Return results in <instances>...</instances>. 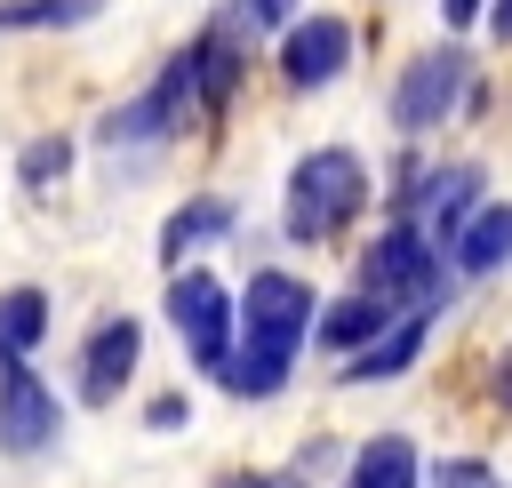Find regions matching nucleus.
I'll return each mask as SVG.
<instances>
[{
	"label": "nucleus",
	"mask_w": 512,
	"mask_h": 488,
	"mask_svg": "<svg viewBox=\"0 0 512 488\" xmlns=\"http://www.w3.org/2000/svg\"><path fill=\"white\" fill-rule=\"evenodd\" d=\"M312 288L296 272H248V296L232 304V328H240V352H224V392L232 400H272L296 368V344L312 336Z\"/></svg>",
	"instance_id": "nucleus-1"
},
{
	"label": "nucleus",
	"mask_w": 512,
	"mask_h": 488,
	"mask_svg": "<svg viewBox=\"0 0 512 488\" xmlns=\"http://www.w3.org/2000/svg\"><path fill=\"white\" fill-rule=\"evenodd\" d=\"M368 208V168H360V152H344V144H320V152H304L296 168H288V200H280V232L288 240H336L352 216Z\"/></svg>",
	"instance_id": "nucleus-2"
},
{
	"label": "nucleus",
	"mask_w": 512,
	"mask_h": 488,
	"mask_svg": "<svg viewBox=\"0 0 512 488\" xmlns=\"http://www.w3.org/2000/svg\"><path fill=\"white\" fill-rule=\"evenodd\" d=\"M200 120V104H192V72H184V48L152 72V88H136L128 104H112L104 120H96V144H128V152H152V144H176L184 128Z\"/></svg>",
	"instance_id": "nucleus-3"
},
{
	"label": "nucleus",
	"mask_w": 512,
	"mask_h": 488,
	"mask_svg": "<svg viewBox=\"0 0 512 488\" xmlns=\"http://www.w3.org/2000/svg\"><path fill=\"white\" fill-rule=\"evenodd\" d=\"M360 288L368 296H384V304H408V312H432V296H440V240L424 232V224H384L376 232V248L360 256Z\"/></svg>",
	"instance_id": "nucleus-4"
},
{
	"label": "nucleus",
	"mask_w": 512,
	"mask_h": 488,
	"mask_svg": "<svg viewBox=\"0 0 512 488\" xmlns=\"http://www.w3.org/2000/svg\"><path fill=\"white\" fill-rule=\"evenodd\" d=\"M464 80H472V56H464V48H424V56H408V72L392 80V128H400V136H432V128L464 104Z\"/></svg>",
	"instance_id": "nucleus-5"
},
{
	"label": "nucleus",
	"mask_w": 512,
	"mask_h": 488,
	"mask_svg": "<svg viewBox=\"0 0 512 488\" xmlns=\"http://www.w3.org/2000/svg\"><path fill=\"white\" fill-rule=\"evenodd\" d=\"M168 320H176L184 352L216 376L224 352H232V288H224L216 272H200V264H176V280H168Z\"/></svg>",
	"instance_id": "nucleus-6"
},
{
	"label": "nucleus",
	"mask_w": 512,
	"mask_h": 488,
	"mask_svg": "<svg viewBox=\"0 0 512 488\" xmlns=\"http://www.w3.org/2000/svg\"><path fill=\"white\" fill-rule=\"evenodd\" d=\"M56 432H64V408H56V392L32 376V360H0V448H8L16 464H32V456L56 448Z\"/></svg>",
	"instance_id": "nucleus-7"
},
{
	"label": "nucleus",
	"mask_w": 512,
	"mask_h": 488,
	"mask_svg": "<svg viewBox=\"0 0 512 488\" xmlns=\"http://www.w3.org/2000/svg\"><path fill=\"white\" fill-rule=\"evenodd\" d=\"M352 64V24L344 16H288L280 24V80L288 88H328L336 72Z\"/></svg>",
	"instance_id": "nucleus-8"
},
{
	"label": "nucleus",
	"mask_w": 512,
	"mask_h": 488,
	"mask_svg": "<svg viewBox=\"0 0 512 488\" xmlns=\"http://www.w3.org/2000/svg\"><path fill=\"white\" fill-rule=\"evenodd\" d=\"M248 32L232 24V16H216L200 40H184V72H192V104H200V120H224L232 112V88H240V72H248V48H240Z\"/></svg>",
	"instance_id": "nucleus-9"
},
{
	"label": "nucleus",
	"mask_w": 512,
	"mask_h": 488,
	"mask_svg": "<svg viewBox=\"0 0 512 488\" xmlns=\"http://www.w3.org/2000/svg\"><path fill=\"white\" fill-rule=\"evenodd\" d=\"M136 352H144V328H136L128 312L96 320L88 344H80V400H88V408H112L120 384H128V368H136Z\"/></svg>",
	"instance_id": "nucleus-10"
},
{
	"label": "nucleus",
	"mask_w": 512,
	"mask_h": 488,
	"mask_svg": "<svg viewBox=\"0 0 512 488\" xmlns=\"http://www.w3.org/2000/svg\"><path fill=\"white\" fill-rule=\"evenodd\" d=\"M472 208H480V168H432V176L400 184V216H408V224H424L440 248H448V232H456Z\"/></svg>",
	"instance_id": "nucleus-11"
},
{
	"label": "nucleus",
	"mask_w": 512,
	"mask_h": 488,
	"mask_svg": "<svg viewBox=\"0 0 512 488\" xmlns=\"http://www.w3.org/2000/svg\"><path fill=\"white\" fill-rule=\"evenodd\" d=\"M424 336H432V312H392V320L344 360V384H392V376H408L416 352H424Z\"/></svg>",
	"instance_id": "nucleus-12"
},
{
	"label": "nucleus",
	"mask_w": 512,
	"mask_h": 488,
	"mask_svg": "<svg viewBox=\"0 0 512 488\" xmlns=\"http://www.w3.org/2000/svg\"><path fill=\"white\" fill-rule=\"evenodd\" d=\"M448 256H456V272H504L512 264V200H480L456 232H448Z\"/></svg>",
	"instance_id": "nucleus-13"
},
{
	"label": "nucleus",
	"mask_w": 512,
	"mask_h": 488,
	"mask_svg": "<svg viewBox=\"0 0 512 488\" xmlns=\"http://www.w3.org/2000/svg\"><path fill=\"white\" fill-rule=\"evenodd\" d=\"M224 232H232V200L200 192V200H184V208L160 224V256H168V264H184L192 248H208V240H224Z\"/></svg>",
	"instance_id": "nucleus-14"
},
{
	"label": "nucleus",
	"mask_w": 512,
	"mask_h": 488,
	"mask_svg": "<svg viewBox=\"0 0 512 488\" xmlns=\"http://www.w3.org/2000/svg\"><path fill=\"white\" fill-rule=\"evenodd\" d=\"M384 320H392L384 296H368V288H360V296H336V304H320V344H328V352H360Z\"/></svg>",
	"instance_id": "nucleus-15"
},
{
	"label": "nucleus",
	"mask_w": 512,
	"mask_h": 488,
	"mask_svg": "<svg viewBox=\"0 0 512 488\" xmlns=\"http://www.w3.org/2000/svg\"><path fill=\"white\" fill-rule=\"evenodd\" d=\"M344 488H416V448L408 432H376L360 456H352V480Z\"/></svg>",
	"instance_id": "nucleus-16"
},
{
	"label": "nucleus",
	"mask_w": 512,
	"mask_h": 488,
	"mask_svg": "<svg viewBox=\"0 0 512 488\" xmlns=\"http://www.w3.org/2000/svg\"><path fill=\"white\" fill-rule=\"evenodd\" d=\"M48 336V296L40 288H0V360H32Z\"/></svg>",
	"instance_id": "nucleus-17"
},
{
	"label": "nucleus",
	"mask_w": 512,
	"mask_h": 488,
	"mask_svg": "<svg viewBox=\"0 0 512 488\" xmlns=\"http://www.w3.org/2000/svg\"><path fill=\"white\" fill-rule=\"evenodd\" d=\"M88 16H104V0H0V40L8 32H72Z\"/></svg>",
	"instance_id": "nucleus-18"
},
{
	"label": "nucleus",
	"mask_w": 512,
	"mask_h": 488,
	"mask_svg": "<svg viewBox=\"0 0 512 488\" xmlns=\"http://www.w3.org/2000/svg\"><path fill=\"white\" fill-rule=\"evenodd\" d=\"M72 176V136H32L24 152H16V184L24 192H48V184H64Z\"/></svg>",
	"instance_id": "nucleus-19"
},
{
	"label": "nucleus",
	"mask_w": 512,
	"mask_h": 488,
	"mask_svg": "<svg viewBox=\"0 0 512 488\" xmlns=\"http://www.w3.org/2000/svg\"><path fill=\"white\" fill-rule=\"evenodd\" d=\"M296 16V0H232V24L240 32H280Z\"/></svg>",
	"instance_id": "nucleus-20"
},
{
	"label": "nucleus",
	"mask_w": 512,
	"mask_h": 488,
	"mask_svg": "<svg viewBox=\"0 0 512 488\" xmlns=\"http://www.w3.org/2000/svg\"><path fill=\"white\" fill-rule=\"evenodd\" d=\"M432 488H496V472L480 456H440L432 464Z\"/></svg>",
	"instance_id": "nucleus-21"
},
{
	"label": "nucleus",
	"mask_w": 512,
	"mask_h": 488,
	"mask_svg": "<svg viewBox=\"0 0 512 488\" xmlns=\"http://www.w3.org/2000/svg\"><path fill=\"white\" fill-rule=\"evenodd\" d=\"M184 416H192V408H184V392H160V400L144 408V424H152V432H176Z\"/></svg>",
	"instance_id": "nucleus-22"
},
{
	"label": "nucleus",
	"mask_w": 512,
	"mask_h": 488,
	"mask_svg": "<svg viewBox=\"0 0 512 488\" xmlns=\"http://www.w3.org/2000/svg\"><path fill=\"white\" fill-rule=\"evenodd\" d=\"M480 8H488V0H440V16H448L456 32H464V24H480Z\"/></svg>",
	"instance_id": "nucleus-23"
},
{
	"label": "nucleus",
	"mask_w": 512,
	"mask_h": 488,
	"mask_svg": "<svg viewBox=\"0 0 512 488\" xmlns=\"http://www.w3.org/2000/svg\"><path fill=\"white\" fill-rule=\"evenodd\" d=\"M480 16H488V32H496V40H512V0H488Z\"/></svg>",
	"instance_id": "nucleus-24"
},
{
	"label": "nucleus",
	"mask_w": 512,
	"mask_h": 488,
	"mask_svg": "<svg viewBox=\"0 0 512 488\" xmlns=\"http://www.w3.org/2000/svg\"><path fill=\"white\" fill-rule=\"evenodd\" d=\"M496 400L512 408V344H504V360H496Z\"/></svg>",
	"instance_id": "nucleus-25"
},
{
	"label": "nucleus",
	"mask_w": 512,
	"mask_h": 488,
	"mask_svg": "<svg viewBox=\"0 0 512 488\" xmlns=\"http://www.w3.org/2000/svg\"><path fill=\"white\" fill-rule=\"evenodd\" d=\"M240 488H288V480H264V472H256V480H240Z\"/></svg>",
	"instance_id": "nucleus-26"
}]
</instances>
